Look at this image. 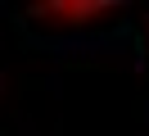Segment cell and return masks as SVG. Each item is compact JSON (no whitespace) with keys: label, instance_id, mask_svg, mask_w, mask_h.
<instances>
[{"label":"cell","instance_id":"6da1fadb","mask_svg":"<svg viewBox=\"0 0 149 136\" xmlns=\"http://www.w3.org/2000/svg\"><path fill=\"white\" fill-rule=\"evenodd\" d=\"M109 14H118V5H109V0H68V5H32L27 9V18H36V23H63V27H86Z\"/></svg>","mask_w":149,"mask_h":136}]
</instances>
